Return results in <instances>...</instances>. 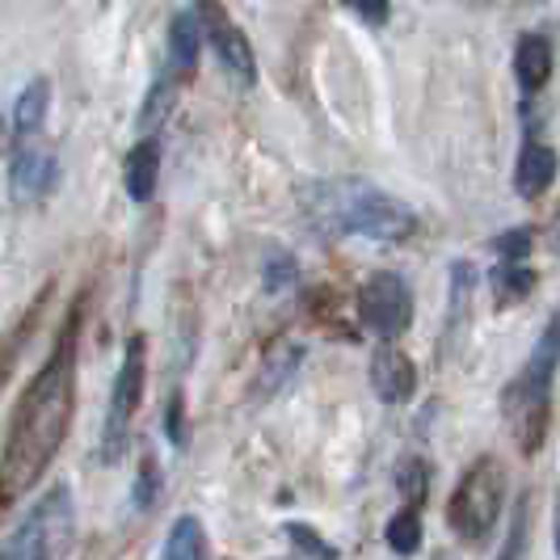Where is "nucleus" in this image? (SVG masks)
I'll return each instance as SVG.
<instances>
[{"label": "nucleus", "mask_w": 560, "mask_h": 560, "mask_svg": "<svg viewBox=\"0 0 560 560\" xmlns=\"http://www.w3.org/2000/svg\"><path fill=\"white\" fill-rule=\"evenodd\" d=\"M505 505V472L498 459H477L468 468V477L455 485V498L447 505V518L459 539L468 544H485Z\"/></svg>", "instance_id": "39448f33"}, {"label": "nucleus", "mask_w": 560, "mask_h": 560, "mask_svg": "<svg viewBox=\"0 0 560 560\" xmlns=\"http://www.w3.org/2000/svg\"><path fill=\"white\" fill-rule=\"evenodd\" d=\"M72 532H77V505H72V489L59 480V485H51L38 502L30 505L26 518L0 544V560L59 557V552H68Z\"/></svg>", "instance_id": "20e7f679"}, {"label": "nucleus", "mask_w": 560, "mask_h": 560, "mask_svg": "<svg viewBox=\"0 0 560 560\" xmlns=\"http://www.w3.org/2000/svg\"><path fill=\"white\" fill-rule=\"evenodd\" d=\"M300 282V266L287 257V253H275L270 261H266V291L270 295H282L287 287H295Z\"/></svg>", "instance_id": "393cba45"}, {"label": "nucleus", "mask_w": 560, "mask_h": 560, "mask_svg": "<svg viewBox=\"0 0 560 560\" xmlns=\"http://www.w3.org/2000/svg\"><path fill=\"white\" fill-rule=\"evenodd\" d=\"M282 532H287V544H291V552H295V557H316V560L337 557L334 544H329V539H320L316 527H308V523H287Z\"/></svg>", "instance_id": "4be33fe9"}, {"label": "nucleus", "mask_w": 560, "mask_h": 560, "mask_svg": "<svg viewBox=\"0 0 560 560\" xmlns=\"http://www.w3.org/2000/svg\"><path fill=\"white\" fill-rule=\"evenodd\" d=\"M560 371V312H552V320L544 325V334L535 341V350L527 354L523 371L505 384L502 413L518 439V447L535 455L544 447L548 434V413H552V384Z\"/></svg>", "instance_id": "7ed1b4c3"}, {"label": "nucleus", "mask_w": 560, "mask_h": 560, "mask_svg": "<svg viewBox=\"0 0 560 560\" xmlns=\"http://www.w3.org/2000/svg\"><path fill=\"white\" fill-rule=\"evenodd\" d=\"M388 548L396 557H413L421 548V514L418 505H405L388 518Z\"/></svg>", "instance_id": "6ab92c4d"}, {"label": "nucleus", "mask_w": 560, "mask_h": 560, "mask_svg": "<svg viewBox=\"0 0 560 560\" xmlns=\"http://www.w3.org/2000/svg\"><path fill=\"white\" fill-rule=\"evenodd\" d=\"M72 413H77V334L68 329L13 409L9 439L0 451V502H22L47 477L51 459L72 430Z\"/></svg>", "instance_id": "f257e3e1"}, {"label": "nucleus", "mask_w": 560, "mask_h": 560, "mask_svg": "<svg viewBox=\"0 0 560 560\" xmlns=\"http://www.w3.org/2000/svg\"><path fill=\"white\" fill-rule=\"evenodd\" d=\"M552 43L544 34H527L518 38V51H514V77H518V89L523 93H539L548 77H552Z\"/></svg>", "instance_id": "ddd939ff"}, {"label": "nucleus", "mask_w": 560, "mask_h": 560, "mask_svg": "<svg viewBox=\"0 0 560 560\" xmlns=\"http://www.w3.org/2000/svg\"><path fill=\"white\" fill-rule=\"evenodd\" d=\"M161 485H165V477H161V464H156L152 455H143L140 477H136V510H152V505H156V498H161Z\"/></svg>", "instance_id": "b1692460"}, {"label": "nucleus", "mask_w": 560, "mask_h": 560, "mask_svg": "<svg viewBox=\"0 0 560 560\" xmlns=\"http://www.w3.org/2000/svg\"><path fill=\"white\" fill-rule=\"evenodd\" d=\"M510 535H514V539L502 548V557H518V552H523V535H527V498H523L518 510H514V532Z\"/></svg>", "instance_id": "cd10ccee"}, {"label": "nucleus", "mask_w": 560, "mask_h": 560, "mask_svg": "<svg viewBox=\"0 0 560 560\" xmlns=\"http://www.w3.org/2000/svg\"><path fill=\"white\" fill-rule=\"evenodd\" d=\"M165 434H168V443H182V396H173V400H168Z\"/></svg>", "instance_id": "c85d7f7f"}, {"label": "nucleus", "mask_w": 560, "mask_h": 560, "mask_svg": "<svg viewBox=\"0 0 560 560\" xmlns=\"http://www.w3.org/2000/svg\"><path fill=\"white\" fill-rule=\"evenodd\" d=\"M371 388L384 405H409L418 393V366L396 341H384L371 350Z\"/></svg>", "instance_id": "1a4fd4ad"}, {"label": "nucleus", "mask_w": 560, "mask_h": 560, "mask_svg": "<svg viewBox=\"0 0 560 560\" xmlns=\"http://www.w3.org/2000/svg\"><path fill=\"white\" fill-rule=\"evenodd\" d=\"M143 380H148V354H143V337H131L122 350V363L114 375L110 409H106V425H102V464H118L127 455V439H131V421L140 413Z\"/></svg>", "instance_id": "423d86ee"}, {"label": "nucleus", "mask_w": 560, "mask_h": 560, "mask_svg": "<svg viewBox=\"0 0 560 560\" xmlns=\"http://www.w3.org/2000/svg\"><path fill=\"white\" fill-rule=\"evenodd\" d=\"M47 110H51V84L43 81V77H34L18 93V106H13V140H34L43 131V122H47Z\"/></svg>", "instance_id": "2eb2a0df"}, {"label": "nucleus", "mask_w": 560, "mask_h": 560, "mask_svg": "<svg viewBox=\"0 0 560 560\" xmlns=\"http://www.w3.org/2000/svg\"><path fill=\"white\" fill-rule=\"evenodd\" d=\"M173 93H177L173 72H168L165 81L152 84V93H148V102H143V110H140V131H152V127H161V122H165L168 106H173Z\"/></svg>", "instance_id": "5701e85b"}, {"label": "nucleus", "mask_w": 560, "mask_h": 560, "mask_svg": "<svg viewBox=\"0 0 560 560\" xmlns=\"http://www.w3.org/2000/svg\"><path fill=\"white\" fill-rule=\"evenodd\" d=\"M396 493L409 505L425 502V493H430V464H425L421 455H405V459L396 464Z\"/></svg>", "instance_id": "aec40b11"}, {"label": "nucleus", "mask_w": 560, "mask_h": 560, "mask_svg": "<svg viewBox=\"0 0 560 560\" xmlns=\"http://www.w3.org/2000/svg\"><path fill=\"white\" fill-rule=\"evenodd\" d=\"M304 359V346H295V341H275L270 350H266V359H261V375H257V393L270 396L279 393L282 384L295 375V366Z\"/></svg>", "instance_id": "dca6fc26"}, {"label": "nucleus", "mask_w": 560, "mask_h": 560, "mask_svg": "<svg viewBox=\"0 0 560 560\" xmlns=\"http://www.w3.org/2000/svg\"><path fill=\"white\" fill-rule=\"evenodd\" d=\"M198 47H202V22H198L195 9H186V13H177L173 26H168V72H173V77L195 72Z\"/></svg>", "instance_id": "4468645a"}, {"label": "nucleus", "mask_w": 560, "mask_h": 560, "mask_svg": "<svg viewBox=\"0 0 560 560\" xmlns=\"http://www.w3.org/2000/svg\"><path fill=\"white\" fill-rule=\"evenodd\" d=\"M304 202L320 232H346V236H363L380 245H400L418 232L413 207L371 182H325Z\"/></svg>", "instance_id": "f03ea898"}, {"label": "nucleus", "mask_w": 560, "mask_h": 560, "mask_svg": "<svg viewBox=\"0 0 560 560\" xmlns=\"http://www.w3.org/2000/svg\"><path fill=\"white\" fill-rule=\"evenodd\" d=\"M161 557L165 560H195V557H207V532H202V523H198L195 514H182L165 535V548H161Z\"/></svg>", "instance_id": "f3484780"}, {"label": "nucleus", "mask_w": 560, "mask_h": 560, "mask_svg": "<svg viewBox=\"0 0 560 560\" xmlns=\"http://www.w3.org/2000/svg\"><path fill=\"white\" fill-rule=\"evenodd\" d=\"M363 26H388V13H393V0H341Z\"/></svg>", "instance_id": "bb28decb"}, {"label": "nucleus", "mask_w": 560, "mask_h": 560, "mask_svg": "<svg viewBox=\"0 0 560 560\" xmlns=\"http://www.w3.org/2000/svg\"><path fill=\"white\" fill-rule=\"evenodd\" d=\"M557 557H560V493H557Z\"/></svg>", "instance_id": "7c9ffc66"}, {"label": "nucleus", "mask_w": 560, "mask_h": 560, "mask_svg": "<svg viewBox=\"0 0 560 560\" xmlns=\"http://www.w3.org/2000/svg\"><path fill=\"white\" fill-rule=\"evenodd\" d=\"M477 287V270L468 261H455L451 266V312H447V329H459V316H468V295Z\"/></svg>", "instance_id": "412c9836"}, {"label": "nucleus", "mask_w": 560, "mask_h": 560, "mask_svg": "<svg viewBox=\"0 0 560 560\" xmlns=\"http://www.w3.org/2000/svg\"><path fill=\"white\" fill-rule=\"evenodd\" d=\"M156 177H161V143L140 140L122 161V186H127L131 202H148L156 195Z\"/></svg>", "instance_id": "f8f14e48"}, {"label": "nucleus", "mask_w": 560, "mask_h": 560, "mask_svg": "<svg viewBox=\"0 0 560 560\" xmlns=\"http://www.w3.org/2000/svg\"><path fill=\"white\" fill-rule=\"evenodd\" d=\"M195 13H198V22H202V38L211 43V51L224 63L228 77H236L241 84H253L257 63H253V47H249V38H245V30L236 26L215 0H198Z\"/></svg>", "instance_id": "6e6552de"}, {"label": "nucleus", "mask_w": 560, "mask_h": 560, "mask_svg": "<svg viewBox=\"0 0 560 560\" xmlns=\"http://www.w3.org/2000/svg\"><path fill=\"white\" fill-rule=\"evenodd\" d=\"M359 325L366 334L396 341L400 334H409L413 325V291L409 282L393 275V270H380L363 282L359 291Z\"/></svg>", "instance_id": "0eeeda50"}, {"label": "nucleus", "mask_w": 560, "mask_h": 560, "mask_svg": "<svg viewBox=\"0 0 560 560\" xmlns=\"http://www.w3.org/2000/svg\"><path fill=\"white\" fill-rule=\"evenodd\" d=\"M532 228H514V232H505V236H498L493 241V249H498V257H510V261H527L532 257Z\"/></svg>", "instance_id": "a878e982"}, {"label": "nucleus", "mask_w": 560, "mask_h": 560, "mask_svg": "<svg viewBox=\"0 0 560 560\" xmlns=\"http://www.w3.org/2000/svg\"><path fill=\"white\" fill-rule=\"evenodd\" d=\"M548 245L560 253V207L552 211V228H548Z\"/></svg>", "instance_id": "c756f323"}, {"label": "nucleus", "mask_w": 560, "mask_h": 560, "mask_svg": "<svg viewBox=\"0 0 560 560\" xmlns=\"http://www.w3.org/2000/svg\"><path fill=\"white\" fill-rule=\"evenodd\" d=\"M557 173H560L557 148H548V143H527V148L518 152L514 190H518L523 198H539L552 182H557Z\"/></svg>", "instance_id": "9b49d317"}, {"label": "nucleus", "mask_w": 560, "mask_h": 560, "mask_svg": "<svg viewBox=\"0 0 560 560\" xmlns=\"http://www.w3.org/2000/svg\"><path fill=\"white\" fill-rule=\"evenodd\" d=\"M489 282H493V300H498V304H518L523 295H532L535 270L527 266V261H510V257H502Z\"/></svg>", "instance_id": "a211bd4d"}, {"label": "nucleus", "mask_w": 560, "mask_h": 560, "mask_svg": "<svg viewBox=\"0 0 560 560\" xmlns=\"http://www.w3.org/2000/svg\"><path fill=\"white\" fill-rule=\"evenodd\" d=\"M51 182H56V156L47 148H38L34 140L18 143L13 161H9V190H13V198L26 202V198L47 195Z\"/></svg>", "instance_id": "9d476101"}]
</instances>
